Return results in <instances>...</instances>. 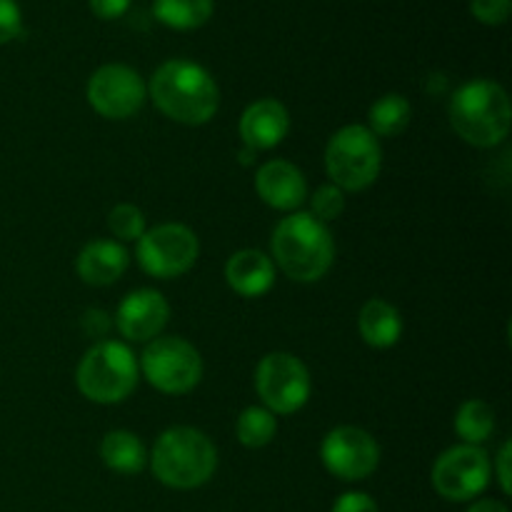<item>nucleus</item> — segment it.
I'll list each match as a JSON object with an SVG mask.
<instances>
[{
  "mask_svg": "<svg viewBox=\"0 0 512 512\" xmlns=\"http://www.w3.org/2000/svg\"><path fill=\"white\" fill-rule=\"evenodd\" d=\"M138 373V358L128 345L120 340H100L80 358L75 383L90 403L118 405L133 395Z\"/></svg>",
  "mask_w": 512,
  "mask_h": 512,
  "instance_id": "5",
  "label": "nucleus"
},
{
  "mask_svg": "<svg viewBox=\"0 0 512 512\" xmlns=\"http://www.w3.org/2000/svg\"><path fill=\"white\" fill-rule=\"evenodd\" d=\"M170 318V305L160 290L140 288L123 298L115 310V328L130 343H150L160 338Z\"/></svg>",
  "mask_w": 512,
  "mask_h": 512,
  "instance_id": "13",
  "label": "nucleus"
},
{
  "mask_svg": "<svg viewBox=\"0 0 512 512\" xmlns=\"http://www.w3.org/2000/svg\"><path fill=\"white\" fill-rule=\"evenodd\" d=\"M273 260L295 283H318L335 260V243L328 225L310 213H290L280 220L270 238Z\"/></svg>",
  "mask_w": 512,
  "mask_h": 512,
  "instance_id": "3",
  "label": "nucleus"
},
{
  "mask_svg": "<svg viewBox=\"0 0 512 512\" xmlns=\"http://www.w3.org/2000/svg\"><path fill=\"white\" fill-rule=\"evenodd\" d=\"M343 210H345V193L333 183L320 185V188L313 193V198H310V215L325 225L338 220L340 215H343Z\"/></svg>",
  "mask_w": 512,
  "mask_h": 512,
  "instance_id": "25",
  "label": "nucleus"
},
{
  "mask_svg": "<svg viewBox=\"0 0 512 512\" xmlns=\"http://www.w3.org/2000/svg\"><path fill=\"white\" fill-rule=\"evenodd\" d=\"M213 0H155L153 15L158 23L173 30L203 28L213 18Z\"/></svg>",
  "mask_w": 512,
  "mask_h": 512,
  "instance_id": "21",
  "label": "nucleus"
},
{
  "mask_svg": "<svg viewBox=\"0 0 512 512\" xmlns=\"http://www.w3.org/2000/svg\"><path fill=\"white\" fill-rule=\"evenodd\" d=\"M100 458L113 473L138 475L148 465V450L130 430H110L100 443Z\"/></svg>",
  "mask_w": 512,
  "mask_h": 512,
  "instance_id": "19",
  "label": "nucleus"
},
{
  "mask_svg": "<svg viewBox=\"0 0 512 512\" xmlns=\"http://www.w3.org/2000/svg\"><path fill=\"white\" fill-rule=\"evenodd\" d=\"M333 512H378V503L368 493H343L335 500Z\"/></svg>",
  "mask_w": 512,
  "mask_h": 512,
  "instance_id": "28",
  "label": "nucleus"
},
{
  "mask_svg": "<svg viewBox=\"0 0 512 512\" xmlns=\"http://www.w3.org/2000/svg\"><path fill=\"white\" fill-rule=\"evenodd\" d=\"M88 5L100 20H118L128 13L130 0H88Z\"/></svg>",
  "mask_w": 512,
  "mask_h": 512,
  "instance_id": "29",
  "label": "nucleus"
},
{
  "mask_svg": "<svg viewBox=\"0 0 512 512\" xmlns=\"http://www.w3.org/2000/svg\"><path fill=\"white\" fill-rule=\"evenodd\" d=\"M275 433H278V420L268 408H260V405L245 408L240 413L238 423H235V435H238L240 445L250 450L265 448V445L273 443Z\"/></svg>",
  "mask_w": 512,
  "mask_h": 512,
  "instance_id": "23",
  "label": "nucleus"
},
{
  "mask_svg": "<svg viewBox=\"0 0 512 512\" xmlns=\"http://www.w3.org/2000/svg\"><path fill=\"white\" fill-rule=\"evenodd\" d=\"M493 463L478 445H455L433 465V488L450 503H468L490 485Z\"/></svg>",
  "mask_w": 512,
  "mask_h": 512,
  "instance_id": "10",
  "label": "nucleus"
},
{
  "mask_svg": "<svg viewBox=\"0 0 512 512\" xmlns=\"http://www.w3.org/2000/svg\"><path fill=\"white\" fill-rule=\"evenodd\" d=\"M108 328H110V318L108 313H103V310H88V313L83 315V330L88 335H93V338H103Z\"/></svg>",
  "mask_w": 512,
  "mask_h": 512,
  "instance_id": "31",
  "label": "nucleus"
},
{
  "mask_svg": "<svg viewBox=\"0 0 512 512\" xmlns=\"http://www.w3.org/2000/svg\"><path fill=\"white\" fill-rule=\"evenodd\" d=\"M255 390L273 415H293L310 400V370L293 353H268L255 368Z\"/></svg>",
  "mask_w": 512,
  "mask_h": 512,
  "instance_id": "9",
  "label": "nucleus"
},
{
  "mask_svg": "<svg viewBox=\"0 0 512 512\" xmlns=\"http://www.w3.org/2000/svg\"><path fill=\"white\" fill-rule=\"evenodd\" d=\"M108 228L118 243H138L145 230H148V223H145V215L138 205L120 203L110 210Z\"/></svg>",
  "mask_w": 512,
  "mask_h": 512,
  "instance_id": "24",
  "label": "nucleus"
},
{
  "mask_svg": "<svg viewBox=\"0 0 512 512\" xmlns=\"http://www.w3.org/2000/svg\"><path fill=\"white\" fill-rule=\"evenodd\" d=\"M138 368L143 378L165 395H185L203 380V358L198 348L178 335L150 340L140 355Z\"/></svg>",
  "mask_w": 512,
  "mask_h": 512,
  "instance_id": "7",
  "label": "nucleus"
},
{
  "mask_svg": "<svg viewBox=\"0 0 512 512\" xmlns=\"http://www.w3.org/2000/svg\"><path fill=\"white\" fill-rule=\"evenodd\" d=\"M85 98L100 118L128 120L145 105L148 85L130 65L108 63L90 75Z\"/></svg>",
  "mask_w": 512,
  "mask_h": 512,
  "instance_id": "11",
  "label": "nucleus"
},
{
  "mask_svg": "<svg viewBox=\"0 0 512 512\" xmlns=\"http://www.w3.org/2000/svg\"><path fill=\"white\" fill-rule=\"evenodd\" d=\"M320 460L333 478L358 483L378 470L380 445L368 430L355 428V425H340L323 438Z\"/></svg>",
  "mask_w": 512,
  "mask_h": 512,
  "instance_id": "12",
  "label": "nucleus"
},
{
  "mask_svg": "<svg viewBox=\"0 0 512 512\" xmlns=\"http://www.w3.org/2000/svg\"><path fill=\"white\" fill-rule=\"evenodd\" d=\"M240 138L250 150H273L290 130V113L280 100L263 98L250 103L240 115Z\"/></svg>",
  "mask_w": 512,
  "mask_h": 512,
  "instance_id": "15",
  "label": "nucleus"
},
{
  "mask_svg": "<svg viewBox=\"0 0 512 512\" xmlns=\"http://www.w3.org/2000/svg\"><path fill=\"white\" fill-rule=\"evenodd\" d=\"M135 258L140 268L158 280H173L188 273L200 255L198 235L183 223H163L148 228L138 240Z\"/></svg>",
  "mask_w": 512,
  "mask_h": 512,
  "instance_id": "8",
  "label": "nucleus"
},
{
  "mask_svg": "<svg viewBox=\"0 0 512 512\" xmlns=\"http://www.w3.org/2000/svg\"><path fill=\"white\" fill-rule=\"evenodd\" d=\"M153 475L173 490H195L208 483L218 468L213 440L188 425H175L160 433L153 455H148Z\"/></svg>",
  "mask_w": 512,
  "mask_h": 512,
  "instance_id": "4",
  "label": "nucleus"
},
{
  "mask_svg": "<svg viewBox=\"0 0 512 512\" xmlns=\"http://www.w3.org/2000/svg\"><path fill=\"white\" fill-rule=\"evenodd\" d=\"M495 430V410L493 405L480 398L465 400L455 415V433L460 435L465 445H483Z\"/></svg>",
  "mask_w": 512,
  "mask_h": 512,
  "instance_id": "22",
  "label": "nucleus"
},
{
  "mask_svg": "<svg viewBox=\"0 0 512 512\" xmlns=\"http://www.w3.org/2000/svg\"><path fill=\"white\" fill-rule=\"evenodd\" d=\"M358 330L360 338L370 348H393L403 338V318H400V310L395 305H390L388 300L373 298L360 308Z\"/></svg>",
  "mask_w": 512,
  "mask_h": 512,
  "instance_id": "18",
  "label": "nucleus"
},
{
  "mask_svg": "<svg viewBox=\"0 0 512 512\" xmlns=\"http://www.w3.org/2000/svg\"><path fill=\"white\" fill-rule=\"evenodd\" d=\"M225 283L240 298H263L275 285L273 258L253 248L238 250L225 263Z\"/></svg>",
  "mask_w": 512,
  "mask_h": 512,
  "instance_id": "17",
  "label": "nucleus"
},
{
  "mask_svg": "<svg viewBox=\"0 0 512 512\" xmlns=\"http://www.w3.org/2000/svg\"><path fill=\"white\" fill-rule=\"evenodd\" d=\"M413 120V105L405 95L388 93L375 100L368 110V128L375 138H395Z\"/></svg>",
  "mask_w": 512,
  "mask_h": 512,
  "instance_id": "20",
  "label": "nucleus"
},
{
  "mask_svg": "<svg viewBox=\"0 0 512 512\" xmlns=\"http://www.w3.org/2000/svg\"><path fill=\"white\" fill-rule=\"evenodd\" d=\"M155 108L183 125H205L220 108V90L203 65L185 58L165 60L148 85Z\"/></svg>",
  "mask_w": 512,
  "mask_h": 512,
  "instance_id": "1",
  "label": "nucleus"
},
{
  "mask_svg": "<svg viewBox=\"0 0 512 512\" xmlns=\"http://www.w3.org/2000/svg\"><path fill=\"white\" fill-rule=\"evenodd\" d=\"M23 33V13L15 0H0V45L13 43Z\"/></svg>",
  "mask_w": 512,
  "mask_h": 512,
  "instance_id": "27",
  "label": "nucleus"
},
{
  "mask_svg": "<svg viewBox=\"0 0 512 512\" xmlns=\"http://www.w3.org/2000/svg\"><path fill=\"white\" fill-rule=\"evenodd\" d=\"M255 190L265 205L283 213H298L308 200V183L298 165L290 160H268L255 173Z\"/></svg>",
  "mask_w": 512,
  "mask_h": 512,
  "instance_id": "14",
  "label": "nucleus"
},
{
  "mask_svg": "<svg viewBox=\"0 0 512 512\" xmlns=\"http://www.w3.org/2000/svg\"><path fill=\"white\" fill-rule=\"evenodd\" d=\"M383 148L368 125H345L325 145V170L343 193H360L378 180Z\"/></svg>",
  "mask_w": 512,
  "mask_h": 512,
  "instance_id": "6",
  "label": "nucleus"
},
{
  "mask_svg": "<svg viewBox=\"0 0 512 512\" xmlns=\"http://www.w3.org/2000/svg\"><path fill=\"white\" fill-rule=\"evenodd\" d=\"M448 118L455 133L468 145L495 148L510 133V98L503 85L495 80H468L450 98Z\"/></svg>",
  "mask_w": 512,
  "mask_h": 512,
  "instance_id": "2",
  "label": "nucleus"
},
{
  "mask_svg": "<svg viewBox=\"0 0 512 512\" xmlns=\"http://www.w3.org/2000/svg\"><path fill=\"white\" fill-rule=\"evenodd\" d=\"M468 512H510L508 505L500 503V500H478L468 508Z\"/></svg>",
  "mask_w": 512,
  "mask_h": 512,
  "instance_id": "32",
  "label": "nucleus"
},
{
  "mask_svg": "<svg viewBox=\"0 0 512 512\" xmlns=\"http://www.w3.org/2000/svg\"><path fill=\"white\" fill-rule=\"evenodd\" d=\"M510 455H512V443L505 440L503 448H500L498 458H495V475H498V483L503 488L505 495L512 493V483H510Z\"/></svg>",
  "mask_w": 512,
  "mask_h": 512,
  "instance_id": "30",
  "label": "nucleus"
},
{
  "mask_svg": "<svg viewBox=\"0 0 512 512\" xmlns=\"http://www.w3.org/2000/svg\"><path fill=\"white\" fill-rule=\"evenodd\" d=\"M130 265L128 250L118 240H90L75 260L80 280L93 288H105L123 278Z\"/></svg>",
  "mask_w": 512,
  "mask_h": 512,
  "instance_id": "16",
  "label": "nucleus"
},
{
  "mask_svg": "<svg viewBox=\"0 0 512 512\" xmlns=\"http://www.w3.org/2000/svg\"><path fill=\"white\" fill-rule=\"evenodd\" d=\"M512 3L510 0H470V13L483 25L508 23Z\"/></svg>",
  "mask_w": 512,
  "mask_h": 512,
  "instance_id": "26",
  "label": "nucleus"
}]
</instances>
